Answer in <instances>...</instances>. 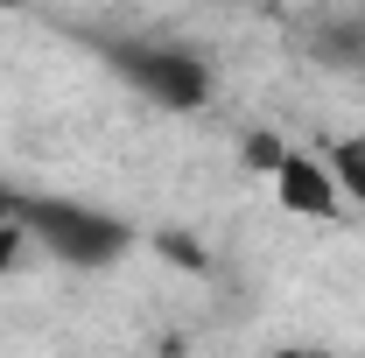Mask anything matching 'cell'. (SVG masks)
I'll use <instances>...</instances> for the list:
<instances>
[{
	"mask_svg": "<svg viewBox=\"0 0 365 358\" xmlns=\"http://www.w3.org/2000/svg\"><path fill=\"white\" fill-rule=\"evenodd\" d=\"M21 246H29V232H21L14 218H0V274H7L14 260H21Z\"/></svg>",
	"mask_w": 365,
	"mask_h": 358,
	"instance_id": "8",
	"label": "cell"
},
{
	"mask_svg": "<svg viewBox=\"0 0 365 358\" xmlns=\"http://www.w3.org/2000/svg\"><path fill=\"white\" fill-rule=\"evenodd\" d=\"M14 225L36 232L56 260L71 267H113L127 246H134V225L127 218H106L91 204H63V197H14Z\"/></svg>",
	"mask_w": 365,
	"mask_h": 358,
	"instance_id": "1",
	"label": "cell"
},
{
	"mask_svg": "<svg viewBox=\"0 0 365 358\" xmlns=\"http://www.w3.org/2000/svg\"><path fill=\"white\" fill-rule=\"evenodd\" d=\"M274 358H323V352H274Z\"/></svg>",
	"mask_w": 365,
	"mask_h": 358,
	"instance_id": "10",
	"label": "cell"
},
{
	"mask_svg": "<svg viewBox=\"0 0 365 358\" xmlns=\"http://www.w3.org/2000/svg\"><path fill=\"white\" fill-rule=\"evenodd\" d=\"M330 176H337V190L351 204H365V134H344L330 148Z\"/></svg>",
	"mask_w": 365,
	"mask_h": 358,
	"instance_id": "5",
	"label": "cell"
},
{
	"mask_svg": "<svg viewBox=\"0 0 365 358\" xmlns=\"http://www.w3.org/2000/svg\"><path fill=\"white\" fill-rule=\"evenodd\" d=\"M0 218H14V190H0Z\"/></svg>",
	"mask_w": 365,
	"mask_h": 358,
	"instance_id": "9",
	"label": "cell"
},
{
	"mask_svg": "<svg viewBox=\"0 0 365 358\" xmlns=\"http://www.w3.org/2000/svg\"><path fill=\"white\" fill-rule=\"evenodd\" d=\"M106 49V63L140 91V98H155V106H169V113H197L204 98H211V71H204V56H190L176 43H98Z\"/></svg>",
	"mask_w": 365,
	"mask_h": 358,
	"instance_id": "2",
	"label": "cell"
},
{
	"mask_svg": "<svg viewBox=\"0 0 365 358\" xmlns=\"http://www.w3.org/2000/svg\"><path fill=\"white\" fill-rule=\"evenodd\" d=\"M155 246H162V253H169V260H176V267H204V253H197V239H182V232H162V239H155Z\"/></svg>",
	"mask_w": 365,
	"mask_h": 358,
	"instance_id": "7",
	"label": "cell"
},
{
	"mask_svg": "<svg viewBox=\"0 0 365 358\" xmlns=\"http://www.w3.org/2000/svg\"><path fill=\"white\" fill-rule=\"evenodd\" d=\"M274 197L295 211V218H337V176L309 162L302 148H288L281 155V169H274Z\"/></svg>",
	"mask_w": 365,
	"mask_h": 358,
	"instance_id": "3",
	"label": "cell"
},
{
	"mask_svg": "<svg viewBox=\"0 0 365 358\" xmlns=\"http://www.w3.org/2000/svg\"><path fill=\"white\" fill-rule=\"evenodd\" d=\"M281 155H288V148H281L274 134H246V162H253V169H267V176H274V169H281Z\"/></svg>",
	"mask_w": 365,
	"mask_h": 358,
	"instance_id": "6",
	"label": "cell"
},
{
	"mask_svg": "<svg viewBox=\"0 0 365 358\" xmlns=\"http://www.w3.org/2000/svg\"><path fill=\"white\" fill-rule=\"evenodd\" d=\"M317 56L337 71H365V21H330L317 36Z\"/></svg>",
	"mask_w": 365,
	"mask_h": 358,
	"instance_id": "4",
	"label": "cell"
},
{
	"mask_svg": "<svg viewBox=\"0 0 365 358\" xmlns=\"http://www.w3.org/2000/svg\"><path fill=\"white\" fill-rule=\"evenodd\" d=\"M0 7H29V0H0Z\"/></svg>",
	"mask_w": 365,
	"mask_h": 358,
	"instance_id": "11",
	"label": "cell"
}]
</instances>
